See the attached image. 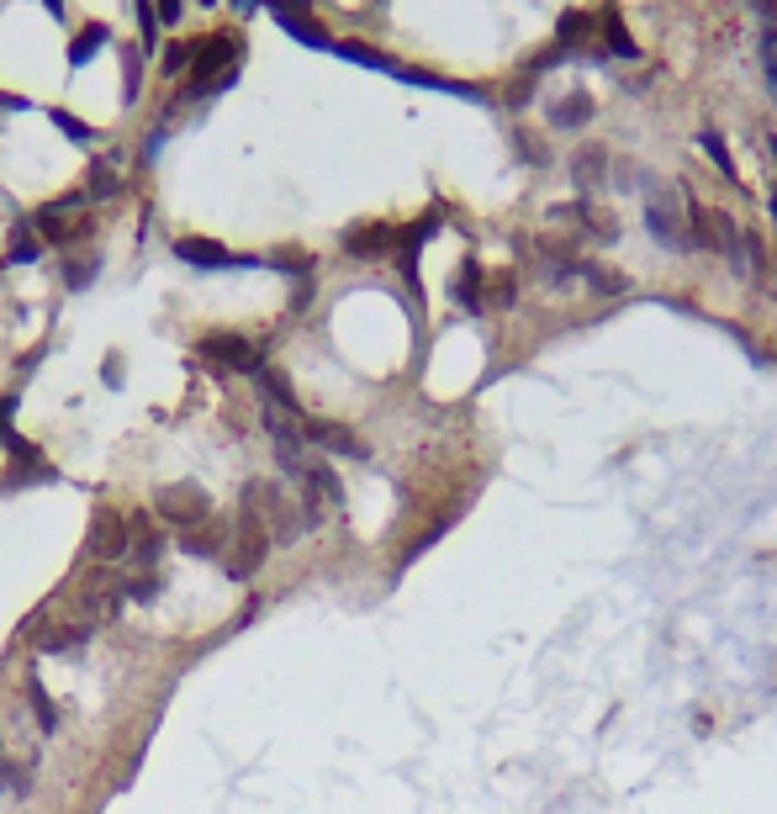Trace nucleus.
Masks as SVG:
<instances>
[{
    "label": "nucleus",
    "mask_w": 777,
    "mask_h": 814,
    "mask_svg": "<svg viewBox=\"0 0 777 814\" xmlns=\"http://www.w3.org/2000/svg\"><path fill=\"white\" fill-rule=\"evenodd\" d=\"M762 69H767V91L777 95V59H773V54H762Z\"/></svg>",
    "instance_id": "obj_35"
},
{
    "label": "nucleus",
    "mask_w": 777,
    "mask_h": 814,
    "mask_svg": "<svg viewBox=\"0 0 777 814\" xmlns=\"http://www.w3.org/2000/svg\"><path fill=\"white\" fill-rule=\"evenodd\" d=\"M449 297L466 307V312H487V275H481L477 260H460V271L449 280Z\"/></svg>",
    "instance_id": "obj_14"
},
{
    "label": "nucleus",
    "mask_w": 777,
    "mask_h": 814,
    "mask_svg": "<svg viewBox=\"0 0 777 814\" xmlns=\"http://www.w3.org/2000/svg\"><path fill=\"white\" fill-rule=\"evenodd\" d=\"M133 16H138V32H144V48L159 43V11H153V0H133Z\"/></svg>",
    "instance_id": "obj_31"
},
{
    "label": "nucleus",
    "mask_w": 777,
    "mask_h": 814,
    "mask_svg": "<svg viewBox=\"0 0 777 814\" xmlns=\"http://www.w3.org/2000/svg\"><path fill=\"white\" fill-rule=\"evenodd\" d=\"M95 271H101V260H64V286L69 291H85Z\"/></svg>",
    "instance_id": "obj_28"
},
{
    "label": "nucleus",
    "mask_w": 777,
    "mask_h": 814,
    "mask_svg": "<svg viewBox=\"0 0 777 814\" xmlns=\"http://www.w3.org/2000/svg\"><path fill=\"white\" fill-rule=\"evenodd\" d=\"M202 360L222 365V370H243V376H254L265 355H260V344L254 339H243V333H207L202 339Z\"/></svg>",
    "instance_id": "obj_9"
},
{
    "label": "nucleus",
    "mask_w": 777,
    "mask_h": 814,
    "mask_svg": "<svg viewBox=\"0 0 777 814\" xmlns=\"http://www.w3.org/2000/svg\"><path fill=\"white\" fill-rule=\"evenodd\" d=\"M550 122H556V127H582V122H593V95L571 91L567 101H556V106H550Z\"/></svg>",
    "instance_id": "obj_22"
},
{
    "label": "nucleus",
    "mask_w": 777,
    "mask_h": 814,
    "mask_svg": "<svg viewBox=\"0 0 777 814\" xmlns=\"http://www.w3.org/2000/svg\"><path fill=\"white\" fill-rule=\"evenodd\" d=\"M153 513L164 518V529H196V524H207V518H217L212 513V497H207V486H196V482H170V486H159L153 492Z\"/></svg>",
    "instance_id": "obj_5"
},
{
    "label": "nucleus",
    "mask_w": 777,
    "mask_h": 814,
    "mask_svg": "<svg viewBox=\"0 0 777 814\" xmlns=\"http://www.w3.org/2000/svg\"><path fill=\"white\" fill-rule=\"evenodd\" d=\"M751 5H756V11H767V16L777 22V0H751Z\"/></svg>",
    "instance_id": "obj_39"
},
{
    "label": "nucleus",
    "mask_w": 777,
    "mask_h": 814,
    "mask_svg": "<svg viewBox=\"0 0 777 814\" xmlns=\"http://www.w3.org/2000/svg\"><path fill=\"white\" fill-rule=\"evenodd\" d=\"M762 144H767V159H773V170H777V133H767Z\"/></svg>",
    "instance_id": "obj_38"
},
{
    "label": "nucleus",
    "mask_w": 777,
    "mask_h": 814,
    "mask_svg": "<svg viewBox=\"0 0 777 814\" xmlns=\"http://www.w3.org/2000/svg\"><path fill=\"white\" fill-rule=\"evenodd\" d=\"M698 149H704L709 159H715V170L724 175V181H730V185H741V170H735V159H730V149H724V138H719L715 127H704V133H698Z\"/></svg>",
    "instance_id": "obj_24"
},
{
    "label": "nucleus",
    "mask_w": 777,
    "mask_h": 814,
    "mask_svg": "<svg viewBox=\"0 0 777 814\" xmlns=\"http://www.w3.org/2000/svg\"><path fill=\"white\" fill-rule=\"evenodd\" d=\"M122 74H127V85H122V101L133 106V101H138V85H144V80H138V54H133V48H127V59H122Z\"/></svg>",
    "instance_id": "obj_32"
},
{
    "label": "nucleus",
    "mask_w": 777,
    "mask_h": 814,
    "mask_svg": "<svg viewBox=\"0 0 777 814\" xmlns=\"http://www.w3.org/2000/svg\"><path fill=\"white\" fill-rule=\"evenodd\" d=\"M773 275H777V265H773Z\"/></svg>",
    "instance_id": "obj_43"
},
{
    "label": "nucleus",
    "mask_w": 777,
    "mask_h": 814,
    "mask_svg": "<svg viewBox=\"0 0 777 814\" xmlns=\"http://www.w3.org/2000/svg\"><path fill=\"white\" fill-rule=\"evenodd\" d=\"M0 793L5 799H27L32 793V761H16L11 746H5V735H0Z\"/></svg>",
    "instance_id": "obj_16"
},
{
    "label": "nucleus",
    "mask_w": 777,
    "mask_h": 814,
    "mask_svg": "<svg viewBox=\"0 0 777 814\" xmlns=\"http://www.w3.org/2000/svg\"><path fill=\"white\" fill-rule=\"evenodd\" d=\"M106 43H112V27H106V22H90V27H80V32H75V43H69V69H85V64L95 59Z\"/></svg>",
    "instance_id": "obj_17"
},
{
    "label": "nucleus",
    "mask_w": 777,
    "mask_h": 814,
    "mask_svg": "<svg viewBox=\"0 0 777 814\" xmlns=\"http://www.w3.org/2000/svg\"><path fill=\"white\" fill-rule=\"evenodd\" d=\"M329 54H333V59H344V64H359V69H376V74H397V80H402V64L391 59V54L365 48V43H333Z\"/></svg>",
    "instance_id": "obj_15"
},
{
    "label": "nucleus",
    "mask_w": 777,
    "mask_h": 814,
    "mask_svg": "<svg viewBox=\"0 0 777 814\" xmlns=\"http://www.w3.org/2000/svg\"><path fill=\"white\" fill-rule=\"evenodd\" d=\"M54 127H59L69 144H95V127H85L75 112H54Z\"/></svg>",
    "instance_id": "obj_30"
},
{
    "label": "nucleus",
    "mask_w": 777,
    "mask_h": 814,
    "mask_svg": "<svg viewBox=\"0 0 777 814\" xmlns=\"http://www.w3.org/2000/svg\"><path fill=\"white\" fill-rule=\"evenodd\" d=\"M202 5H217V0H202Z\"/></svg>",
    "instance_id": "obj_42"
},
{
    "label": "nucleus",
    "mask_w": 777,
    "mask_h": 814,
    "mask_svg": "<svg viewBox=\"0 0 777 814\" xmlns=\"http://www.w3.org/2000/svg\"><path fill=\"white\" fill-rule=\"evenodd\" d=\"M27 709H32V720H37V730H43V735H54V730L64 724V709L54 703V693H48L37 677H27Z\"/></svg>",
    "instance_id": "obj_18"
},
{
    "label": "nucleus",
    "mask_w": 777,
    "mask_h": 814,
    "mask_svg": "<svg viewBox=\"0 0 777 814\" xmlns=\"http://www.w3.org/2000/svg\"><path fill=\"white\" fill-rule=\"evenodd\" d=\"M106 387H122V365H117V355L106 360Z\"/></svg>",
    "instance_id": "obj_36"
},
{
    "label": "nucleus",
    "mask_w": 777,
    "mask_h": 814,
    "mask_svg": "<svg viewBox=\"0 0 777 814\" xmlns=\"http://www.w3.org/2000/svg\"><path fill=\"white\" fill-rule=\"evenodd\" d=\"M32 228H37V239H43V243H54V249H69L75 239H85V233H90L85 196H59V202L37 207V211H32Z\"/></svg>",
    "instance_id": "obj_6"
},
{
    "label": "nucleus",
    "mask_w": 777,
    "mask_h": 814,
    "mask_svg": "<svg viewBox=\"0 0 777 814\" xmlns=\"http://www.w3.org/2000/svg\"><path fill=\"white\" fill-rule=\"evenodd\" d=\"M513 144L524 149V159H529V164H550V153H545V144H539V138H529V133H518Z\"/></svg>",
    "instance_id": "obj_33"
},
{
    "label": "nucleus",
    "mask_w": 777,
    "mask_h": 814,
    "mask_svg": "<svg viewBox=\"0 0 777 814\" xmlns=\"http://www.w3.org/2000/svg\"><path fill=\"white\" fill-rule=\"evenodd\" d=\"M270 550H275V544H270L265 524H260L254 513L239 508V518H233V535H228V550H222V561H217V566L233 576V582H249V576L265 566Z\"/></svg>",
    "instance_id": "obj_3"
},
{
    "label": "nucleus",
    "mask_w": 777,
    "mask_h": 814,
    "mask_svg": "<svg viewBox=\"0 0 777 814\" xmlns=\"http://www.w3.org/2000/svg\"><path fill=\"white\" fill-rule=\"evenodd\" d=\"M603 27H608V54H614V59H640V43H635V37L625 32V22H619V5H614V0L603 5Z\"/></svg>",
    "instance_id": "obj_21"
},
{
    "label": "nucleus",
    "mask_w": 777,
    "mask_h": 814,
    "mask_svg": "<svg viewBox=\"0 0 777 814\" xmlns=\"http://www.w3.org/2000/svg\"><path fill=\"white\" fill-rule=\"evenodd\" d=\"M265 5H270V16H275L281 27H286L292 37H297L301 48H333V37H329V32L318 27L312 16H301L297 5H286V0H265Z\"/></svg>",
    "instance_id": "obj_13"
},
{
    "label": "nucleus",
    "mask_w": 777,
    "mask_h": 814,
    "mask_svg": "<svg viewBox=\"0 0 777 814\" xmlns=\"http://www.w3.org/2000/svg\"><path fill=\"white\" fill-rule=\"evenodd\" d=\"M175 260L191 265V271H243V265H260V260L228 254L222 243H212V239H175Z\"/></svg>",
    "instance_id": "obj_10"
},
{
    "label": "nucleus",
    "mask_w": 777,
    "mask_h": 814,
    "mask_svg": "<svg viewBox=\"0 0 777 814\" xmlns=\"http://www.w3.org/2000/svg\"><path fill=\"white\" fill-rule=\"evenodd\" d=\"M233 5H239V11H260L265 0H233Z\"/></svg>",
    "instance_id": "obj_40"
},
{
    "label": "nucleus",
    "mask_w": 777,
    "mask_h": 814,
    "mask_svg": "<svg viewBox=\"0 0 777 814\" xmlns=\"http://www.w3.org/2000/svg\"><path fill=\"white\" fill-rule=\"evenodd\" d=\"M159 587H164L159 566H153V572H122V604H153Z\"/></svg>",
    "instance_id": "obj_20"
},
{
    "label": "nucleus",
    "mask_w": 777,
    "mask_h": 814,
    "mask_svg": "<svg viewBox=\"0 0 777 814\" xmlns=\"http://www.w3.org/2000/svg\"><path fill=\"white\" fill-rule=\"evenodd\" d=\"M767 211H773V222H777V191H767Z\"/></svg>",
    "instance_id": "obj_41"
},
{
    "label": "nucleus",
    "mask_w": 777,
    "mask_h": 814,
    "mask_svg": "<svg viewBox=\"0 0 777 814\" xmlns=\"http://www.w3.org/2000/svg\"><path fill=\"white\" fill-rule=\"evenodd\" d=\"M297 428H301V439H307V445H312L318 455H339V460H365V455H370V445L359 439L350 423H333V419H312V413H301Z\"/></svg>",
    "instance_id": "obj_7"
},
{
    "label": "nucleus",
    "mask_w": 777,
    "mask_h": 814,
    "mask_svg": "<svg viewBox=\"0 0 777 814\" xmlns=\"http://www.w3.org/2000/svg\"><path fill=\"white\" fill-rule=\"evenodd\" d=\"M43 11H48L54 22H64V0H43Z\"/></svg>",
    "instance_id": "obj_37"
},
{
    "label": "nucleus",
    "mask_w": 777,
    "mask_h": 814,
    "mask_svg": "<svg viewBox=\"0 0 777 814\" xmlns=\"http://www.w3.org/2000/svg\"><path fill=\"white\" fill-rule=\"evenodd\" d=\"M85 555L95 566H117L133 555V535H127V518L122 513H95L85 535Z\"/></svg>",
    "instance_id": "obj_8"
},
{
    "label": "nucleus",
    "mask_w": 777,
    "mask_h": 814,
    "mask_svg": "<svg viewBox=\"0 0 777 814\" xmlns=\"http://www.w3.org/2000/svg\"><path fill=\"white\" fill-rule=\"evenodd\" d=\"M243 64V37L239 32H207L202 37V54L191 64V85L180 91V101H196V95H217L239 80Z\"/></svg>",
    "instance_id": "obj_1"
},
{
    "label": "nucleus",
    "mask_w": 777,
    "mask_h": 814,
    "mask_svg": "<svg viewBox=\"0 0 777 814\" xmlns=\"http://www.w3.org/2000/svg\"><path fill=\"white\" fill-rule=\"evenodd\" d=\"M582 280H587V286H593V291H598V297H625L629 291V280L619 271H608V265H593V260H582Z\"/></svg>",
    "instance_id": "obj_23"
},
{
    "label": "nucleus",
    "mask_w": 777,
    "mask_h": 814,
    "mask_svg": "<svg viewBox=\"0 0 777 814\" xmlns=\"http://www.w3.org/2000/svg\"><path fill=\"white\" fill-rule=\"evenodd\" d=\"M27 634L43 656H75V651L90 645L95 624H90V619H75V614H59V608H43V619H32Z\"/></svg>",
    "instance_id": "obj_4"
},
{
    "label": "nucleus",
    "mask_w": 777,
    "mask_h": 814,
    "mask_svg": "<svg viewBox=\"0 0 777 814\" xmlns=\"http://www.w3.org/2000/svg\"><path fill=\"white\" fill-rule=\"evenodd\" d=\"M645 233L666 249V254H688L693 233H688V207L677 185H661L645 175Z\"/></svg>",
    "instance_id": "obj_2"
},
{
    "label": "nucleus",
    "mask_w": 777,
    "mask_h": 814,
    "mask_svg": "<svg viewBox=\"0 0 777 814\" xmlns=\"http://www.w3.org/2000/svg\"><path fill=\"white\" fill-rule=\"evenodd\" d=\"M603 175H608V153L603 149H582L571 159V181L582 185V191H598Z\"/></svg>",
    "instance_id": "obj_19"
},
{
    "label": "nucleus",
    "mask_w": 777,
    "mask_h": 814,
    "mask_svg": "<svg viewBox=\"0 0 777 814\" xmlns=\"http://www.w3.org/2000/svg\"><path fill=\"white\" fill-rule=\"evenodd\" d=\"M37 254H43V239H37L32 222H22V228L11 233V243H5V265H32Z\"/></svg>",
    "instance_id": "obj_25"
},
{
    "label": "nucleus",
    "mask_w": 777,
    "mask_h": 814,
    "mask_svg": "<svg viewBox=\"0 0 777 814\" xmlns=\"http://www.w3.org/2000/svg\"><path fill=\"white\" fill-rule=\"evenodd\" d=\"M153 11H159V22H164V27H175L180 11H185V0H153Z\"/></svg>",
    "instance_id": "obj_34"
},
{
    "label": "nucleus",
    "mask_w": 777,
    "mask_h": 814,
    "mask_svg": "<svg viewBox=\"0 0 777 814\" xmlns=\"http://www.w3.org/2000/svg\"><path fill=\"white\" fill-rule=\"evenodd\" d=\"M127 535H133V561H138V572H153V566H159V550H164V529L153 524L149 513H127Z\"/></svg>",
    "instance_id": "obj_12"
},
{
    "label": "nucleus",
    "mask_w": 777,
    "mask_h": 814,
    "mask_svg": "<svg viewBox=\"0 0 777 814\" xmlns=\"http://www.w3.org/2000/svg\"><path fill=\"white\" fill-rule=\"evenodd\" d=\"M582 32H598V16H587V11H567V16H561V32H556V43L571 48V43H582Z\"/></svg>",
    "instance_id": "obj_26"
},
{
    "label": "nucleus",
    "mask_w": 777,
    "mask_h": 814,
    "mask_svg": "<svg viewBox=\"0 0 777 814\" xmlns=\"http://www.w3.org/2000/svg\"><path fill=\"white\" fill-rule=\"evenodd\" d=\"M196 54H202V37H191V43H170L164 69H170V74H180V69H191V64H196Z\"/></svg>",
    "instance_id": "obj_29"
},
{
    "label": "nucleus",
    "mask_w": 777,
    "mask_h": 814,
    "mask_svg": "<svg viewBox=\"0 0 777 814\" xmlns=\"http://www.w3.org/2000/svg\"><path fill=\"white\" fill-rule=\"evenodd\" d=\"M344 254L355 260H391L397 254V228L391 222H359L344 233Z\"/></svg>",
    "instance_id": "obj_11"
},
{
    "label": "nucleus",
    "mask_w": 777,
    "mask_h": 814,
    "mask_svg": "<svg viewBox=\"0 0 777 814\" xmlns=\"http://www.w3.org/2000/svg\"><path fill=\"white\" fill-rule=\"evenodd\" d=\"M85 196H95V202H106V196H117V175H112V159H101V164H90Z\"/></svg>",
    "instance_id": "obj_27"
}]
</instances>
